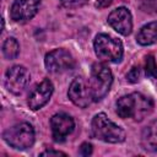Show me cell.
Returning a JSON list of instances; mask_svg holds the SVG:
<instances>
[{
    "mask_svg": "<svg viewBox=\"0 0 157 157\" xmlns=\"http://www.w3.org/2000/svg\"><path fill=\"white\" fill-rule=\"evenodd\" d=\"M50 128L54 141L61 142L74 131L75 121L66 113H56L50 119Z\"/></svg>",
    "mask_w": 157,
    "mask_h": 157,
    "instance_id": "30bf717a",
    "label": "cell"
},
{
    "mask_svg": "<svg viewBox=\"0 0 157 157\" xmlns=\"http://www.w3.org/2000/svg\"><path fill=\"white\" fill-rule=\"evenodd\" d=\"M78 153H80L81 156H90V155L92 153V145L88 144V142H83V144L80 146Z\"/></svg>",
    "mask_w": 157,
    "mask_h": 157,
    "instance_id": "ffe728a7",
    "label": "cell"
},
{
    "mask_svg": "<svg viewBox=\"0 0 157 157\" xmlns=\"http://www.w3.org/2000/svg\"><path fill=\"white\" fill-rule=\"evenodd\" d=\"M136 42L140 45H151L157 43V21L142 26L136 34Z\"/></svg>",
    "mask_w": 157,
    "mask_h": 157,
    "instance_id": "5bb4252c",
    "label": "cell"
},
{
    "mask_svg": "<svg viewBox=\"0 0 157 157\" xmlns=\"http://www.w3.org/2000/svg\"><path fill=\"white\" fill-rule=\"evenodd\" d=\"M92 136L109 144H119L125 140V131L113 123L104 113H98L94 115L91 123Z\"/></svg>",
    "mask_w": 157,
    "mask_h": 157,
    "instance_id": "7a4b0ae2",
    "label": "cell"
},
{
    "mask_svg": "<svg viewBox=\"0 0 157 157\" xmlns=\"http://www.w3.org/2000/svg\"><path fill=\"white\" fill-rule=\"evenodd\" d=\"M61 6L66 9H77L88 2V0H59Z\"/></svg>",
    "mask_w": 157,
    "mask_h": 157,
    "instance_id": "ac0fdd59",
    "label": "cell"
},
{
    "mask_svg": "<svg viewBox=\"0 0 157 157\" xmlns=\"http://www.w3.org/2000/svg\"><path fill=\"white\" fill-rule=\"evenodd\" d=\"M93 102H98L105 97L113 83V75L110 69L104 63H96L91 69V77L88 80Z\"/></svg>",
    "mask_w": 157,
    "mask_h": 157,
    "instance_id": "277c9868",
    "label": "cell"
},
{
    "mask_svg": "<svg viewBox=\"0 0 157 157\" xmlns=\"http://www.w3.org/2000/svg\"><path fill=\"white\" fill-rule=\"evenodd\" d=\"M40 156H66V153L61 151H55V150H47V151H43Z\"/></svg>",
    "mask_w": 157,
    "mask_h": 157,
    "instance_id": "44dd1931",
    "label": "cell"
},
{
    "mask_svg": "<svg viewBox=\"0 0 157 157\" xmlns=\"http://www.w3.org/2000/svg\"><path fill=\"white\" fill-rule=\"evenodd\" d=\"M142 147L151 152H157V119L151 121L141 134Z\"/></svg>",
    "mask_w": 157,
    "mask_h": 157,
    "instance_id": "4fadbf2b",
    "label": "cell"
},
{
    "mask_svg": "<svg viewBox=\"0 0 157 157\" xmlns=\"http://www.w3.org/2000/svg\"><path fill=\"white\" fill-rule=\"evenodd\" d=\"M126 80L131 83H135L140 80V69L139 67H132L128 74H126Z\"/></svg>",
    "mask_w": 157,
    "mask_h": 157,
    "instance_id": "d6986e66",
    "label": "cell"
},
{
    "mask_svg": "<svg viewBox=\"0 0 157 157\" xmlns=\"http://www.w3.org/2000/svg\"><path fill=\"white\" fill-rule=\"evenodd\" d=\"M108 23L110 27L121 36H129L132 29L131 12L126 7H117L108 16Z\"/></svg>",
    "mask_w": 157,
    "mask_h": 157,
    "instance_id": "8fae6325",
    "label": "cell"
},
{
    "mask_svg": "<svg viewBox=\"0 0 157 157\" xmlns=\"http://www.w3.org/2000/svg\"><path fill=\"white\" fill-rule=\"evenodd\" d=\"M139 6L144 12L156 13L157 12V0H137Z\"/></svg>",
    "mask_w": 157,
    "mask_h": 157,
    "instance_id": "e0dca14e",
    "label": "cell"
},
{
    "mask_svg": "<svg viewBox=\"0 0 157 157\" xmlns=\"http://www.w3.org/2000/svg\"><path fill=\"white\" fill-rule=\"evenodd\" d=\"M39 5L40 0H15L10 9V16L15 22L25 23L36 16Z\"/></svg>",
    "mask_w": 157,
    "mask_h": 157,
    "instance_id": "9c48e42d",
    "label": "cell"
},
{
    "mask_svg": "<svg viewBox=\"0 0 157 157\" xmlns=\"http://www.w3.org/2000/svg\"><path fill=\"white\" fill-rule=\"evenodd\" d=\"M153 109V101L142 93L134 92L117 101V114L121 119L131 118L136 121L146 118Z\"/></svg>",
    "mask_w": 157,
    "mask_h": 157,
    "instance_id": "6da1fadb",
    "label": "cell"
},
{
    "mask_svg": "<svg viewBox=\"0 0 157 157\" xmlns=\"http://www.w3.org/2000/svg\"><path fill=\"white\" fill-rule=\"evenodd\" d=\"M18 53H20V44H18V42L13 37L6 38L4 44H2V54H4L5 59L13 60V59L17 58Z\"/></svg>",
    "mask_w": 157,
    "mask_h": 157,
    "instance_id": "9a60e30c",
    "label": "cell"
},
{
    "mask_svg": "<svg viewBox=\"0 0 157 157\" xmlns=\"http://www.w3.org/2000/svg\"><path fill=\"white\" fill-rule=\"evenodd\" d=\"M145 72L147 77L156 78L157 80V64L155 61L153 55H148L146 58V64H145Z\"/></svg>",
    "mask_w": 157,
    "mask_h": 157,
    "instance_id": "2e32d148",
    "label": "cell"
},
{
    "mask_svg": "<svg viewBox=\"0 0 157 157\" xmlns=\"http://www.w3.org/2000/svg\"><path fill=\"white\" fill-rule=\"evenodd\" d=\"M54 87L49 78H44L39 85L36 86V88L29 93L27 104L32 110H38L42 107H44L48 101L50 99L53 94Z\"/></svg>",
    "mask_w": 157,
    "mask_h": 157,
    "instance_id": "7c38bea8",
    "label": "cell"
},
{
    "mask_svg": "<svg viewBox=\"0 0 157 157\" xmlns=\"http://www.w3.org/2000/svg\"><path fill=\"white\" fill-rule=\"evenodd\" d=\"M45 67L52 74H63L66 71H71L76 66V61L74 56L65 49H54L45 55L44 59Z\"/></svg>",
    "mask_w": 157,
    "mask_h": 157,
    "instance_id": "8992f818",
    "label": "cell"
},
{
    "mask_svg": "<svg viewBox=\"0 0 157 157\" xmlns=\"http://www.w3.org/2000/svg\"><path fill=\"white\" fill-rule=\"evenodd\" d=\"M113 0H96V6L99 7V9H103V7H107L112 4Z\"/></svg>",
    "mask_w": 157,
    "mask_h": 157,
    "instance_id": "7402d4cb",
    "label": "cell"
},
{
    "mask_svg": "<svg viewBox=\"0 0 157 157\" xmlns=\"http://www.w3.org/2000/svg\"><path fill=\"white\" fill-rule=\"evenodd\" d=\"M2 137L7 145L16 150H27L34 144V129L29 123L22 121L6 129Z\"/></svg>",
    "mask_w": 157,
    "mask_h": 157,
    "instance_id": "5b68a950",
    "label": "cell"
},
{
    "mask_svg": "<svg viewBox=\"0 0 157 157\" xmlns=\"http://www.w3.org/2000/svg\"><path fill=\"white\" fill-rule=\"evenodd\" d=\"M31 74L22 65H13L5 74V87L12 94H21L29 83Z\"/></svg>",
    "mask_w": 157,
    "mask_h": 157,
    "instance_id": "52a82bcc",
    "label": "cell"
},
{
    "mask_svg": "<svg viewBox=\"0 0 157 157\" xmlns=\"http://www.w3.org/2000/svg\"><path fill=\"white\" fill-rule=\"evenodd\" d=\"M93 48L97 58L103 63H118L124 54L121 42L107 33H99L96 36Z\"/></svg>",
    "mask_w": 157,
    "mask_h": 157,
    "instance_id": "3957f363",
    "label": "cell"
},
{
    "mask_svg": "<svg viewBox=\"0 0 157 157\" xmlns=\"http://www.w3.org/2000/svg\"><path fill=\"white\" fill-rule=\"evenodd\" d=\"M67 96H69L70 101L80 108H86L93 102L90 83L83 77L74 78V81L71 82V85L69 87Z\"/></svg>",
    "mask_w": 157,
    "mask_h": 157,
    "instance_id": "ba28073f",
    "label": "cell"
}]
</instances>
